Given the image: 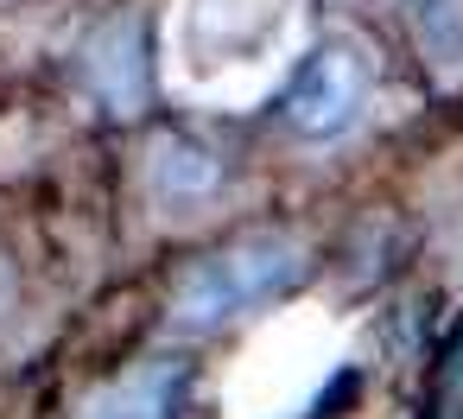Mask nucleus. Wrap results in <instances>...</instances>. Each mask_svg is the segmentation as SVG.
I'll return each instance as SVG.
<instances>
[{
  "instance_id": "nucleus-1",
  "label": "nucleus",
  "mask_w": 463,
  "mask_h": 419,
  "mask_svg": "<svg viewBox=\"0 0 463 419\" xmlns=\"http://www.w3.org/2000/svg\"><path fill=\"white\" fill-rule=\"evenodd\" d=\"M305 273V248L292 235H241L216 254H203L178 286H172V324L178 330H222L235 318H248L254 305L279 299L292 280Z\"/></svg>"
},
{
  "instance_id": "nucleus-2",
  "label": "nucleus",
  "mask_w": 463,
  "mask_h": 419,
  "mask_svg": "<svg viewBox=\"0 0 463 419\" xmlns=\"http://www.w3.org/2000/svg\"><path fill=\"white\" fill-rule=\"evenodd\" d=\"M362 102H368V64H362V52L324 45V52H311V58L292 71L279 109H286V121H292V134H305V140H336V134L362 115Z\"/></svg>"
},
{
  "instance_id": "nucleus-3",
  "label": "nucleus",
  "mask_w": 463,
  "mask_h": 419,
  "mask_svg": "<svg viewBox=\"0 0 463 419\" xmlns=\"http://www.w3.org/2000/svg\"><path fill=\"white\" fill-rule=\"evenodd\" d=\"M83 64H90V90H96L115 115H134V109H140V96H146V45H140V20H134V14L109 20V26L90 39Z\"/></svg>"
},
{
  "instance_id": "nucleus-4",
  "label": "nucleus",
  "mask_w": 463,
  "mask_h": 419,
  "mask_svg": "<svg viewBox=\"0 0 463 419\" xmlns=\"http://www.w3.org/2000/svg\"><path fill=\"white\" fill-rule=\"evenodd\" d=\"M178 387H184V362H140L115 381H102L96 394H83L77 419H172L178 406Z\"/></svg>"
},
{
  "instance_id": "nucleus-5",
  "label": "nucleus",
  "mask_w": 463,
  "mask_h": 419,
  "mask_svg": "<svg viewBox=\"0 0 463 419\" xmlns=\"http://www.w3.org/2000/svg\"><path fill=\"white\" fill-rule=\"evenodd\" d=\"M216 153H203V147H191V140H165L159 147V159H153V191L159 197H172V204H191V197H203V191H216Z\"/></svg>"
},
{
  "instance_id": "nucleus-6",
  "label": "nucleus",
  "mask_w": 463,
  "mask_h": 419,
  "mask_svg": "<svg viewBox=\"0 0 463 419\" xmlns=\"http://www.w3.org/2000/svg\"><path fill=\"white\" fill-rule=\"evenodd\" d=\"M419 39L438 64H463V0H419Z\"/></svg>"
},
{
  "instance_id": "nucleus-7",
  "label": "nucleus",
  "mask_w": 463,
  "mask_h": 419,
  "mask_svg": "<svg viewBox=\"0 0 463 419\" xmlns=\"http://www.w3.org/2000/svg\"><path fill=\"white\" fill-rule=\"evenodd\" d=\"M14 299V273H7V254H0V305Z\"/></svg>"
}]
</instances>
